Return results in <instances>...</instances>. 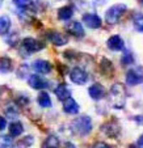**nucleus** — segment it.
Masks as SVG:
<instances>
[{"label":"nucleus","instance_id":"0eeeda50","mask_svg":"<svg viewBox=\"0 0 143 148\" xmlns=\"http://www.w3.org/2000/svg\"><path fill=\"white\" fill-rule=\"evenodd\" d=\"M28 84L29 87L33 88V89H46L50 85V83L45 77L39 75H30L28 79Z\"/></svg>","mask_w":143,"mask_h":148},{"label":"nucleus","instance_id":"7c9ffc66","mask_svg":"<svg viewBox=\"0 0 143 148\" xmlns=\"http://www.w3.org/2000/svg\"><path fill=\"white\" fill-rule=\"evenodd\" d=\"M65 148H76V147H75V144H74V143L68 142V143H66V144H65Z\"/></svg>","mask_w":143,"mask_h":148},{"label":"nucleus","instance_id":"2f4dec72","mask_svg":"<svg viewBox=\"0 0 143 148\" xmlns=\"http://www.w3.org/2000/svg\"><path fill=\"white\" fill-rule=\"evenodd\" d=\"M138 144H139V145H142V147H143V134L140 135V136H139V139H138Z\"/></svg>","mask_w":143,"mask_h":148},{"label":"nucleus","instance_id":"1a4fd4ad","mask_svg":"<svg viewBox=\"0 0 143 148\" xmlns=\"http://www.w3.org/2000/svg\"><path fill=\"white\" fill-rule=\"evenodd\" d=\"M32 67H33V70L36 71L37 73H41V75L50 73L51 70H53L50 63H49L47 60H43V59H37V60H34Z\"/></svg>","mask_w":143,"mask_h":148},{"label":"nucleus","instance_id":"7ed1b4c3","mask_svg":"<svg viewBox=\"0 0 143 148\" xmlns=\"http://www.w3.org/2000/svg\"><path fill=\"white\" fill-rule=\"evenodd\" d=\"M127 7L125 4H114L112 5L107 12H105V21L110 25H114L120 21V18L122 17V14L126 12Z\"/></svg>","mask_w":143,"mask_h":148},{"label":"nucleus","instance_id":"cd10ccee","mask_svg":"<svg viewBox=\"0 0 143 148\" xmlns=\"http://www.w3.org/2000/svg\"><path fill=\"white\" fill-rule=\"evenodd\" d=\"M32 143H33V138H32V136H26V138H24V139L19 143V147L20 148H28L29 145H32Z\"/></svg>","mask_w":143,"mask_h":148},{"label":"nucleus","instance_id":"412c9836","mask_svg":"<svg viewBox=\"0 0 143 148\" xmlns=\"http://www.w3.org/2000/svg\"><path fill=\"white\" fill-rule=\"evenodd\" d=\"M11 18L7 14L0 16V36H6L11 29Z\"/></svg>","mask_w":143,"mask_h":148},{"label":"nucleus","instance_id":"f3484780","mask_svg":"<svg viewBox=\"0 0 143 148\" xmlns=\"http://www.w3.org/2000/svg\"><path fill=\"white\" fill-rule=\"evenodd\" d=\"M54 93L58 97V100H60V101H65L66 98H68L71 96V92L66 84H59L58 87L54 89Z\"/></svg>","mask_w":143,"mask_h":148},{"label":"nucleus","instance_id":"b1692460","mask_svg":"<svg viewBox=\"0 0 143 148\" xmlns=\"http://www.w3.org/2000/svg\"><path fill=\"white\" fill-rule=\"evenodd\" d=\"M133 24H134V28L137 32L143 33V14L142 13H137L133 18Z\"/></svg>","mask_w":143,"mask_h":148},{"label":"nucleus","instance_id":"ddd939ff","mask_svg":"<svg viewBox=\"0 0 143 148\" xmlns=\"http://www.w3.org/2000/svg\"><path fill=\"white\" fill-rule=\"evenodd\" d=\"M47 39L55 46H65L68 42V38L65 34L59 33V32H49L47 33Z\"/></svg>","mask_w":143,"mask_h":148},{"label":"nucleus","instance_id":"423d86ee","mask_svg":"<svg viewBox=\"0 0 143 148\" xmlns=\"http://www.w3.org/2000/svg\"><path fill=\"white\" fill-rule=\"evenodd\" d=\"M70 79L74 84H76V85H84V84L88 81V73L85 72L83 68L75 67L71 70Z\"/></svg>","mask_w":143,"mask_h":148},{"label":"nucleus","instance_id":"dca6fc26","mask_svg":"<svg viewBox=\"0 0 143 148\" xmlns=\"http://www.w3.org/2000/svg\"><path fill=\"white\" fill-rule=\"evenodd\" d=\"M74 16V7L72 5H65L58 9V18L60 21H68Z\"/></svg>","mask_w":143,"mask_h":148},{"label":"nucleus","instance_id":"c85d7f7f","mask_svg":"<svg viewBox=\"0 0 143 148\" xmlns=\"http://www.w3.org/2000/svg\"><path fill=\"white\" fill-rule=\"evenodd\" d=\"M6 127H7V119L4 117H1V115H0V131L6 130Z\"/></svg>","mask_w":143,"mask_h":148},{"label":"nucleus","instance_id":"f8f14e48","mask_svg":"<svg viewBox=\"0 0 143 148\" xmlns=\"http://www.w3.org/2000/svg\"><path fill=\"white\" fill-rule=\"evenodd\" d=\"M107 45L112 51H122L125 49L124 39H122V37L121 36H117V34H116V36L109 37V39L107 41Z\"/></svg>","mask_w":143,"mask_h":148},{"label":"nucleus","instance_id":"bb28decb","mask_svg":"<svg viewBox=\"0 0 143 148\" xmlns=\"http://www.w3.org/2000/svg\"><path fill=\"white\" fill-rule=\"evenodd\" d=\"M134 62V56H133V54L131 53H125V55L122 56V59H121V63L122 64H125V66H130Z\"/></svg>","mask_w":143,"mask_h":148},{"label":"nucleus","instance_id":"5701e85b","mask_svg":"<svg viewBox=\"0 0 143 148\" xmlns=\"http://www.w3.org/2000/svg\"><path fill=\"white\" fill-rule=\"evenodd\" d=\"M6 115L8 118H12V119H14V118H17V115H19V109H17V105L16 103H8L6 108Z\"/></svg>","mask_w":143,"mask_h":148},{"label":"nucleus","instance_id":"4be33fe9","mask_svg":"<svg viewBox=\"0 0 143 148\" xmlns=\"http://www.w3.org/2000/svg\"><path fill=\"white\" fill-rule=\"evenodd\" d=\"M12 59L8 56H1L0 58V72L1 73H8L12 71Z\"/></svg>","mask_w":143,"mask_h":148},{"label":"nucleus","instance_id":"f704fd0d","mask_svg":"<svg viewBox=\"0 0 143 148\" xmlns=\"http://www.w3.org/2000/svg\"><path fill=\"white\" fill-rule=\"evenodd\" d=\"M142 3H143V0H142Z\"/></svg>","mask_w":143,"mask_h":148},{"label":"nucleus","instance_id":"f257e3e1","mask_svg":"<svg viewBox=\"0 0 143 148\" xmlns=\"http://www.w3.org/2000/svg\"><path fill=\"white\" fill-rule=\"evenodd\" d=\"M110 102L114 109H124L126 102V89L122 84H114L110 89Z\"/></svg>","mask_w":143,"mask_h":148},{"label":"nucleus","instance_id":"393cba45","mask_svg":"<svg viewBox=\"0 0 143 148\" xmlns=\"http://www.w3.org/2000/svg\"><path fill=\"white\" fill-rule=\"evenodd\" d=\"M13 3L20 9H29L33 5V0H13Z\"/></svg>","mask_w":143,"mask_h":148},{"label":"nucleus","instance_id":"72a5a7b5","mask_svg":"<svg viewBox=\"0 0 143 148\" xmlns=\"http://www.w3.org/2000/svg\"><path fill=\"white\" fill-rule=\"evenodd\" d=\"M0 7H1V0H0Z\"/></svg>","mask_w":143,"mask_h":148},{"label":"nucleus","instance_id":"39448f33","mask_svg":"<svg viewBox=\"0 0 143 148\" xmlns=\"http://www.w3.org/2000/svg\"><path fill=\"white\" fill-rule=\"evenodd\" d=\"M143 83V70L140 68H131L126 73V84L130 87H135Z\"/></svg>","mask_w":143,"mask_h":148},{"label":"nucleus","instance_id":"473e14b6","mask_svg":"<svg viewBox=\"0 0 143 148\" xmlns=\"http://www.w3.org/2000/svg\"><path fill=\"white\" fill-rule=\"evenodd\" d=\"M130 148H143V147L139 144H133V145H130Z\"/></svg>","mask_w":143,"mask_h":148},{"label":"nucleus","instance_id":"9d476101","mask_svg":"<svg viewBox=\"0 0 143 148\" xmlns=\"http://www.w3.org/2000/svg\"><path fill=\"white\" fill-rule=\"evenodd\" d=\"M66 30H67V33H70L71 36L76 37V38H83L85 34L84 28H83V25L79 21H72V23L67 24L66 25Z\"/></svg>","mask_w":143,"mask_h":148},{"label":"nucleus","instance_id":"20e7f679","mask_svg":"<svg viewBox=\"0 0 143 148\" xmlns=\"http://www.w3.org/2000/svg\"><path fill=\"white\" fill-rule=\"evenodd\" d=\"M43 47H45V45H43L42 42L37 41L36 38H32V37H26V38H24L23 42H21V49H23L26 54L25 56H28L29 54L41 51Z\"/></svg>","mask_w":143,"mask_h":148},{"label":"nucleus","instance_id":"9b49d317","mask_svg":"<svg viewBox=\"0 0 143 148\" xmlns=\"http://www.w3.org/2000/svg\"><path fill=\"white\" fill-rule=\"evenodd\" d=\"M101 131L109 138H116L118 134H120V126H118V123L114 122V121H109V122L102 125Z\"/></svg>","mask_w":143,"mask_h":148},{"label":"nucleus","instance_id":"a878e982","mask_svg":"<svg viewBox=\"0 0 143 148\" xmlns=\"http://www.w3.org/2000/svg\"><path fill=\"white\" fill-rule=\"evenodd\" d=\"M13 143H12L11 136H7V135H3L0 136V148H12Z\"/></svg>","mask_w":143,"mask_h":148},{"label":"nucleus","instance_id":"6ab92c4d","mask_svg":"<svg viewBox=\"0 0 143 148\" xmlns=\"http://www.w3.org/2000/svg\"><path fill=\"white\" fill-rule=\"evenodd\" d=\"M37 101H38V105L41 108H43V109H49V108H51V105H53V102H51V98L50 96H49L47 92H41L38 95V98H37Z\"/></svg>","mask_w":143,"mask_h":148},{"label":"nucleus","instance_id":"6e6552de","mask_svg":"<svg viewBox=\"0 0 143 148\" xmlns=\"http://www.w3.org/2000/svg\"><path fill=\"white\" fill-rule=\"evenodd\" d=\"M83 23L85 24V26H88L89 29H98L101 28V17L96 13H85L83 14Z\"/></svg>","mask_w":143,"mask_h":148},{"label":"nucleus","instance_id":"a211bd4d","mask_svg":"<svg viewBox=\"0 0 143 148\" xmlns=\"http://www.w3.org/2000/svg\"><path fill=\"white\" fill-rule=\"evenodd\" d=\"M24 132V126L21 122L16 121V122H12L9 125V136L11 138H17Z\"/></svg>","mask_w":143,"mask_h":148},{"label":"nucleus","instance_id":"f03ea898","mask_svg":"<svg viewBox=\"0 0 143 148\" xmlns=\"http://www.w3.org/2000/svg\"><path fill=\"white\" fill-rule=\"evenodd\" d=\"M71 126H72V130L76 134L84 136V135H88L92 131V119L88 115H80V117L75 118L72 121Z\"/></svg>","mask_w":143,"mask_h":148},{"label":"nucleus","instance_id":"4468645a","mask_svg":"<svg viewBox=\"0 0 143 148\" xmlns=\"http://www.w3.org/2000/svg\"><path fill=\"white\" fill-rule=\"evenodd\" d=\"M88 95H89V97L92 98V100L98 101L105 96V88L102 87L101 84L96 83V84H93V85H91V87L88 88Z\"/></svg>","mask_w":143,"mask_h":148},{"label":"nucleus","instance_id":"aec40b11","mask_svg":"<svg viewBox=\"0 0 143 148\" xmlns=\"http://www.w3.org/2000/svg\"><path fill=\"white\" fill-rule=\"evenodd\" d=\"M59 145H60V142H59L58 136H55V135H49V136L43 140L41 148H59Z\"/></svg>","mask_w":143,"mask_h":148},{"label":"nucleus","instance_id":"2eb2a0df","mask_svg":"<svg viewBox=\"0 0 143 148\" xmlns=\"http://www.w3.org/2000/svg\"><path fill=\"white\" fill-rule=\"evenodd\" d=\"M79 110H80L79 103L71 96L63 101V112L65 113H67V114H78Z\"/></svg>","mask_w":143,"mask_h":148},{"label":"nucleus","instance_id":"c756f323","mask_svg":"<svg viewBox=\"0 0 143 148\" xmlns=\"http://www.w3.org/2000/svg\"><path fill=\"white\" fill-rule=\"evenodd\" d=\"M93 148H110V145H108L107 143H104V142H97L93 145Z\"/></svg>","mask_w":143,"mask_h":148}]
</instances>
